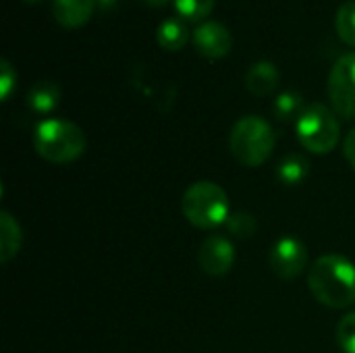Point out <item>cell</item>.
Returning a JSON list of instances; mask_svg holds the SVG:
<instances>
[{
	"mask_svg": "<svg viewBox=\"0 0 355 353\" xmlns=\"http://www.w3.org/2000/svg\"><path fill=\"white\" fill-rule=\"evenodd\" d=\"M58 102H60V89L52 81H40L27 94V104L37 114L52 112L58 106Z\"/></svg>",
	"mask_w": 355,
	"mask_h": 353,
	"instance_id": "cell-12",
	"label": "cell"
},
{
	"mask_svg": "<svg viewBox=\"0 0 355 353\" xmlns=\"http://www.w3.org/2000/svg\"><path fill=\"white\" fill-rule=\"evenodd\" d=\"M200 268L210 277L227 275L235 264V246L225 235H210L198 252Z\"/></svg>",
	"mask_w": 355,
	"mask_h": 353,
	"instance_id": "cell-8",
	"label": "cell"
},
{
	"mask_svg": "<svg viewBox=\"0 0 355 353\" xmlns=\"http://www.w3.org/2000/svg\"><path fill=\"white\" fill-rule=\"evenodd\" d=\"M187 37H189L187 27L179 19H166V21H162L160 27H158V31H156V40H158L160 48H164L168 52L181 50L187 44Z\"/></svg>",
	"mask_w": 355,
	"mask_h": 353,
	"instance_id": "cell-14",
	"label": "cell"
},
{
	"mask_svg": "<svg viewBox=\"0 0 355 353\" xmlns=\"http://www.w3.org/2000/svg\"><path fill=\"white\" fill-rule=\"evenodd\" d=\"M96 6V0H52V15L60 27L77 29L92 19Z\"/></svg>",
	"mask_w": 355,
	"mask_h": 353,
	"instance_id": "cell-10",
	"label": "cell"
},
{
	"mask_svg": "<svg viewBox=\"0 0 355 353\" xmlns=\"http://www.w3.org/2000/svg\"><path fill=\"white\" fill-rule=\"evenodd\" d=\"M17 85V71L12 69V64L4 58L0 62V98L2 100H8L12 89Z\"/></svg>",
	"mask_w": 355,
	"mask_h": 353,
	"instance_id": "cell-21",
	"label": "cell"
},
{
	"mask_svg": "<svg viewBox=\"0 0 355 353\" xmlns=\"http://www.w3.org/2000/svg\"><path fill=\"white\" fill-rule=\"evenodd\" d=\"M0 260L8 262L21 248V227L8 212H0Z\"/></svg>",
	"mask_w": 355,
	"mask_h": 353,
	"instance_id": "cell-13",
	"label": "cell"
},
{
	"mask_svg": "<svg viewBox=\"0 0 355 353\" xmlns=\"http://www.w3.org/2000/svg\"><path fill=\"white\" fill-rule=\"evenodd\" d=\"M33 148L44 160L52 164H67V162L77 160L83 154L85 135L71 121L46 119L35 127Z\"/></svg>",
	"mask_w": 355,
	"mask_h": 353,
	"instance_id": "cell-2",
	"label": "cell"
},
{
	"mask_svg": "<svg viewBox=\"0 0 355 353\" xmlns=\"http://www.w3.org/2000/svg\"><path fill=\"white\" fill-rule=\"evenodd\" d=\"M337 341L345 353H355V312L345 314L337 325Z\"/></svg>",
	"mask_w": 355,
	"mask_h": 353,
	"instance_id": "cell-20",
	"label": "cell"
},
{
	"mask_svg": "<svg viewBox=\"0 0 355 353\" xmlns=\"http://www.w3.org/2000/svg\"><path fill=\"white\" fill-rule=\"evenodd\" d=\"M295 131L300 144L314 154H329L339 144L341 127L333 108L316 102L308 104L300 119L295 121Z\"/></svg>",
	"mask_w": 355,
	"mask_h": 353,
	"instance_id": "cell-5",
	"label": "cell"
},
{
	"mask_svg": "<svg viewBox=\"0 0 355 353\" xmlns=\"http://www.w3.org/2000/svg\"><path fill=\"white\" fill-rule=\"evenodd\" d=\"M146 4H150V6H162V4H166L168 0H144Z\"/></svg>",
	"mask_w": 355,
	"mask_h": 353,
	"instance_id": "cell-24",
	"label": "cell"
},
{
	"mask_svg": "<svg viewBox=\"0 0 355 353\" xmlns=\"http://www.w3.org/2000/svg\"><path fill=\"white\" fill-rule=\"evenodd\" d=\"M96 2H98V6H100L104 12H108V10H112V8L116 6L119 0H96Z\"/></svg>",
	"mask_w": 355,
	"mask_h": 353,
	"instance_id": "cell-23",
	"label": "cell"
},
{
	"mask_svg": "<svg viewBox=\"0 0 355 353\" xmlns=\"http://www.w3.org/2000/svg\"><path fill=\"white\" fill-rule=\"evenodd\" d=\"M216 0H175V8L179 12V17H183L185 21H204L212 8H214Z\"/></svg>",
	"mask_w": 355,
	"mask_h": 353,
	"instance_id": "cell-18",
	"label": "cell"
},
{
	"mask_svg": "<svg viewBox=\"0 0 355 353\" xmlns=\"http://www.w3.org/2000/svg\"><path fill=\"white\" fill-rule=\"evenodd\" d=\"M227 227H229V231L233 235L243 237V239L245 237H254L256 235V229H258L256 218L252 214H248V212H233L229 216V221H227Z\"/></svg>",
	"mask_w": 355,
	"mask_h": 353,
	"instance_id": "cell-19",
	"label": "cell"
},
{
	"mask_svg": "<svg viewBox=\"0 0 355 353\" xmlns=\"http://www.w3.org/2000/svg\"><path fill=\"white\" fill-rule=\"evenodd\" d=\"M279 79H281L279 69L270 60H258L256 64H252V69L245 75V87L250 89V94L262 98L279 87Z\"/></svg>",
	"mask_w": 355,
	"mask_h": 353,
	"instance_id": "cell-11",
	"label": "cell"
},
{
	"mask_svg": "<svg viewBox=\"0 0 355 353\" xmlns=\"http://www.w3.org/2000/svg\"><path fill=\"white\" fill-rule=\"evenodd\" d=\"M308 285L322 306L349 308L355 304V264L341 254H324L310 268Z\"/></svg>",
	"mask_w": 355,
	"mask_h": 353,
	"instance_id": "cell-1",
	"label": "cell"
},
{
	"mask_svg": "<svg viewBox=\"0 0 355 353\" xmlns=\"http://www.w3.org/2000/svg\"><path fill=\"white\" fill-rule=\"evenodd\" d=\"M308 173H310V162H308L304 156H300V154L287 156V158L279 164V169H277L279 181L285 183V185H289V187L300 185V183L308 177Z\"/></svg>",
	"mask_w": 355,
	"mask_h": 353,
	"instance_id": "cell-15",
	"label": "cell"
},
{
	"mask_svg": "<svg viewBox=\"0 0 355 353\" xmlns=\"http://www.w3.org/2000/svg\"><path fill=\"white\" fill-rule=\"evenodd\" d=\"M25 2H42V0H25Z\"/></svg>",
	"mask_w": 355,
	"mask_h": 353,
	"instance_id": "cell-25",
	"label": "cell"
},
{
	"mask_svg": "<svg viewBox=\"0 0 355 353\" xmlns=\"http://www.w3.org/2000/svg\"><path fill=\"white\" fill-rule=\"evenodd\" d=\"M191 40H193V48L208 60L225 58L233 48V35L220 21L200 23Z\"/></svg>",
	"mask_w": 355,
	"mask_h": 353,
	"instance_id": "cell-9",
	"label": "cell"
},
{
	"mask_svg": "<svg viewBox=\"0 0 355 353\" xmlns=\"http://www.w3.org/2000/svg\"><path fill=\"white\" fill-rule=\"evenodd\" d=\"M329 100L341 119H355V52L343 54L329 75Z\"/></svg>",
	"mask_w": 355,
	"mask_h": 353,
	"instance_id": "cell-6",
	"label": "cell"
},
{
	"mask_svg": "<svg viewBox=\"0 0 355 353\" xmlns=\"http://www.w3.org/2000/svg\"><path fill=\"white\" fill-rule=\"evenodd\" d=\"M268 264L279 279L293 281L308 266V250L297 237H281L270 250Z\"/></svg>",
	"mask_w": 355,
	"mask_h": 353,
	"instance_id": "cell-7",
	"label": "cell"
},
{
	"mask_svg": "<svg viewBox=\"0 0 355 353\" xmlns=\"http://www.w3.org/2000/svg\"><path fill=\"white\" fill-rule=\"evenodd\" d=\"M335 27H337L339 37H341L347 46L355 48V0L345 2V4L337 10Z\"/></svg>",
	"mask_w": 355,
	"mask_h": 353,
	"instance_id": "cell-17",
	"label": "cell"
},
{
	"mask_svg": "<svg viewBox=\"0 0 355 353\" xmlns=\"http://www.w3.org/2000/svg\"><path fill=\"white\" fill-rule=\"evenodd\" d=\"M343 152H345L347 162L352 164V169L355 171V127L347 133V137H345V141H343Z\"/></svg>",
	"mask_w": 355,
	"mask_h": 353,
	"instance_id": "cell-22",
	"label": "cell"
},
{
	"mask_svg": "<svg viewBox=\"0 0 355 353\" xmlns=\"http://www.w3.org/2000/svg\"><path fill=\"white\" fill-rule=\"evenodd\" d=\"M275 144H277V135L270 123L254 114L239 119L233 125L231 137H229L231 154L235 156L239 164L250 166V169L262 166L270 158Z\"/></svg>",
	"mask_w": 355,
	"mask_h": 353,
	"instance_id": "cell-3",
	"label": "cell"
},
{
	"mask_svg": "<svg viewBox=\"0 0 355 353\" xmlns=\"http://www.w3.org/2000/svg\"><path fill=\"white\" fill-rule=\"evenodd\" d=\"M304 108H306L304 106V98L297 92H283L275 100V114H277L279 121L300 119Z\"/></svg>",
	"mask_w": 355,
	"mask_h": 353,
	"instance_id": "cell-16",
	"label": "cell"
},
{
	"mask_svg": "<svg viewBox=\"0 0 355 353\" xmlns=\"http://www.w3.org/2000/svg\"><path fill=\"white\" fill-rule=\"evenodd\" d=\"M183 216L198 229L210 231L225 225L231 216L229 196L212 181H198L187 187L181 200Z\"/></svg>",
	"mask_w": 355,
	"mask_h": 353,
	"instance_id": "cell-4",
	"label": "cell"
}]
</instances>
